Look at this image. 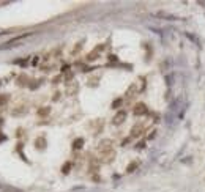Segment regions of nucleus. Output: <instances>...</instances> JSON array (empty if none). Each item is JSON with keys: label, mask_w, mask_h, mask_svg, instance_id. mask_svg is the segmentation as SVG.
I'll return each mask as SVG.
<instances>
[{"label": "nucleus", "mask_w": 205, "mask_h": 192, "mask_svg": "<svg viewBox=\"0 0 205 192\" xmlns=\"http://www.w3.org/2000/svg\"><path fill=\"white\" fill-rule=\"evenodd\" d=\"M144 114H147L145 104H142V102L136 104V106H134V115H144Z\"/></svg>", "instance_id": "obj_1"}, {"label": "nucleus", "mask_w": 205, "mask_h": 192, "mask_svg": "<svg viewBox=\"0 0 205 192\" xmlns=\"http://www.w3.org/2000/svg\"><path fill=\"white\" fill-rule=\"evenodd\" d=\"M125 117H126V114L123 112V110H120V112H118V114L114 117V125H120V123H123Z\"/></svg>", "instance_id": "obj_2"}, {"label": "nucleus", "mask_w": 205, "mask_h": 192, "mask_svg": "<svg viewBox=\"0 0 205 192\" xmlns=\"http://www.w3.org/2000/svg\"><path fill=\"white\" fill-rule=\"evenodd\" d=\"M82 143H84V140H82V139H77V140L74 142V148H76V150H77V148H80V145H82Z\"/></svg>", "instance_id": "obj_3"}, {"label": "nucleus", "mask_w": 205, "mask_h": 192, "mask_svg": "<svg viewBox=\"0 0 205 192\" xmlns=\"http://www.w3.org/2000/svg\"><path fill=\"white\" fill-rule=\"evenodd\" d=\"M49 114V107H44V110H39V115H46Z\"/></svg>", "instance_id": "obj_4"}, {"label": "nucleus", "mask_w": 205, "mask_h": 192, "mask_svg": "<svg viewBox=\"0 0 205 192\" xmlns=\"http://www.w3.org/2000/svg\"><path fill=\"white\" fill-rule=\"evenodd\" d=\"M6 96H3V94H0V104H3V102H6Z\"/></svg>", "instance_id": "obj_5"}]
</instances>
